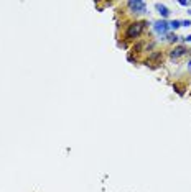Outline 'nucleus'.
Instances as JSON below:
<instances>
[{
    "label": "nucleus",
    "instance_id": "nucleus-3",
    "mask_svg": "<svg viewBox=\"0 0 191 192\" xmlns=\"http://www.w3.org/2000/svg\"><path fill=\"white\" fill-rule=\"evenodd\" d=\"M153 28H155V31H157V34H166V33H168V30H170L168 23H166L165 20L155 22V23H153Z\"/></svg>",
    "mask_w": 191,
    "mask_h": 192
},
{
    "label": "nucleus",
    "instance_id": "nucleus-7",
    "mask_svg": "<svg viewBox=\"0 0 191 192\" xmlns=\"http://www.w3.org/2000/svg\"><path fill=\"white\" fill-rule=\"evenodd\" d=\"M168 40H170V41H176V40H178V36L171 33V34H168Z\"/></svg>",
    "mask_w": 191,
    "mask_h": 192
},
{
    "label": "nucleus",
    "instance_id": "nucleus-1",
    "mask_svg": "<svg viewBox=\"0 0 191 192\" xmlns=\"http://www.w3.org/2000/svg\"><path fill=\"white\" fill-rule=\"evenodd\" d=\"M145 25H147L145 22H135V23H132V25L128 26V30H127V38H128V40H135V38H138L142 34V31H143Z\"/></svg>",
    "mask_w": 191,
    "mask_h": 192
},
{
    "label": "nucleus",
    "instance_id": "nucleus-5",
    "mask_svg": "<svg viewBox=\"0 0 191 192\" xmlns=\"http://www.w3.org/2000/svg\"><path fill=\"white\" fill-rule=\"evenodd\" d=\"M155 8L158 10V13L163 16V18H166V16H170V10L166 8L165 5H162V3H155Z\"/></svg>",
    "mask_w": 191,
    "mask_h": 192
},
{
    "label": "nucleus",
    "instance_id": "nucleus-2",
    "mask_svg": "<svg viewBox=\"0 0 191 192\" xmlns=\"http://www.w3.org/2000/svg\"><path fill=\"white\" fill-rule=\"evenodd\" d=\"M127 5H128V8H130L134 13H145V12H147V3L142 2V0H135V2L132 0V2H128Z\"/></svg>",
    "mask_w": 191,
    "mask_h": 192
},
{
    "label": "nucleus",
    "instance_id": "nucleus-6",
    "mask_svg": "<svg viewBox=\"0 0 191 192\" xmlns=\"http://www.w3.org/2000/svg\"><path fill=\"white\" fill-rule=\"evenodd\" d=\"M168 26H170V28H173V30H176L178 26H181V22H178V20H173V22H170V23H168Z\"/></svg>",
    "mask_w": 191,
    "mask_h": 192
},
{
    "label": "nucleus",
    "instance_id": "nucleus-8",
    "mask_svg": "<svg viewBox=\"0 0 191 192\" xmlns=\"http://www.w3.org/2000/svg\"><path fill=\"white\" fill-rule=\"evenodd\" d=\"M189 25H191L189 20H186V22H181V26H189Z\"/></svg>",
    "mask_w": 191,
    "mask_h": 192
},
{
    "label": "nucleus",
    "instance_id": "nucleus-4",
    "mask_svg": "<svg viewBox=\"0 0 191 192\" xmlns=\"http://www.w3.org/2000/svg\"><path fill=\"white\" fill-rule=\"evenodd\" d=\"M186 53H188V50H186L185 46H176V48H173L171 50V58L173 59H178V58H181V56H185Z\"/></svg>",
    "mask_w": 191,
    "mask_h": 192
}]
</instances>
